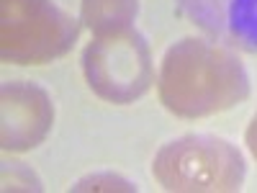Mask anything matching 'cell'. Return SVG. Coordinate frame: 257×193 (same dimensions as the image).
I'll return each mask as SVG.
<instances>
[{"mask_svg": "<svg viewBox=\"0 0 257 193\" xmlns=\"http://www.w3.org/2000/svg\"><path fill=\"white\" fill-rule=\"evenodd\" d=\"M157 93L173 116L203 119L244 103L252 85L234 49L211 39L185 36L162 57Z\"/></svg>", "mask_w": 257, "mask_h": 193, "instance_id": "6da1fadb", "label": "cell"}, {"mask_svg": "<svg viewBox=\"0 0 257 193\" xmlns=\"http://www.w3.org/2000/svg\"><path fill=\"white\" fill-rule=\"evenodd\" d=\"M152 175L175 193H231L247 178V162L237 144L216 134H185L160 147Z\"/></svg>", "mask_w": 257, "mask_h": 193, "instance_id": "7a4b0ae2", "label": "cell"}, {"mask_svg": "<svg viewBox=\"0 0 257 193\" xmlns=\"http://www.w3.org/2000/svg\"><path fill=\"white\" fill-rule=\"evenodd\" d=\"M80 62L88 88L105 103L128 106L155 85L152 52L134 26L93 36Z\"/></svg>", "mask_w": 257, "mask_h": 193, "instance_id": "3957f363", "label": "cell"}, {"mask_svg": "<svg viewBox=\"0 0 257 193\" xmlns=\"http://www.w3.org/2000/svg\"><path fill=\"white\" fill-rule=\"evenodd\" d=\"M0 57L8 64H47L80 39L82 21L52 0H0Z\"/></svg>", "mask_w": 257, "mask_h": 193, "instance_id": "277c9868", "label": "cell"}, {"mask_svg": "<svg viewBox=\"0 0 257 193\" xmlns=\"http://www.w3.org/2000/svg\"><path fill=\"white\" fill-rule=\"evenodd\" d=\"M52 95L31 80H6L0 88V147L3 152H29L52 132Z\"/></svg>", "mask_w": 257, "mask_h": 193, "instance_id": "5b68a950", "label": "cell"}, {"mask_svg": "<svg viewBox=\"0 0 257 193\" xmlns=\"http://www.w3.org/2000/svg\"><path fill=\"white\" fill-rule=\"evenodd\" d=\"M178 11L211 41L257 54V0H175Z\"/></svg>", "mask_w": 257, "mask_h": 193, "instance_id": "8992f818", "label": "cell"}, {"mask_svg": "<svg viewBox=\"0 0 257 193\" xmlns=\"http://www.w3.org/2000/svg\"><path fill=\"white\" fill-rule=\"evenodd\" d=\"M139 13V0H82L80 21L93 36H103L111 31H121L134 24Z\"/></svg>", "mask_w": 257, "mask_h": 193, "instance_id": "52a82bcc", "label": "cell"}, {"mask_svg": "<svg viewBox=\"0 0 257 193\" xmlns=\"http://www.w3.org/2000/svg\"><path fill=\"white\" fill-rule=\"evenodd\" d=\"M3 190H44L41 178L26 162H3Z\"/></svg>", "mask_w": 257, "mask_h": 193, "instance_id": "ba28073f", "label": "cell"}, {"mask_svg": "<svg viewBox=\"0 0 257 193\" xmlns=\"http://www.w3.org/2000/svg\"><path fill=\"white\" fill-rule=\"evenodd\" d=\"M72 190H139V185L116 173H95V175L77 180Z\"/></svg>", "mask_w": 257, "mask_h": 193, "instance_id": "9c48e42d", "label": "cell"}, {"mask_svg": "<svg viewBox=\"0 0 257 193\" xmlns=\"http://www.w3.org/2000/svg\"><path fill=\"white\" fill-rule=\"evenodd\" d=\"M244 144L249 149V155L257 160V111H254V116H252V121L247 126V132H244Z\"/></svg>", "mask_w": 257, "mask_h": 193, "instance_id": "30bf717a", "label": "cell"}]
</instances>
